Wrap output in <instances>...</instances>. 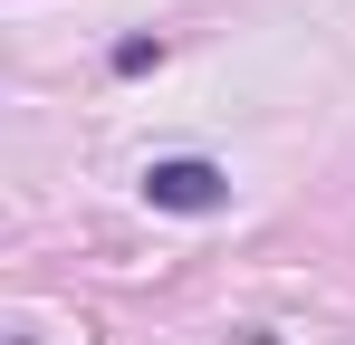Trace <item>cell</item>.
Returning <instances> with one entry per match:
<instances>
[{"label":"cell","mask_w":355,"mask_h":345,"mask_svg":"<svg viewBox=\"0 0 355 345\" xmlns=\"http://www.w3.org/2000/svg\"><path fill=\"white\" fill-rule=\"evenodd\" d=\"M154 57H164V39H116V57H106V67H116V77H144Z\"/></svg>","instance_id":"cell-2"},{"label":"cell","mask_w":355,"mask_h":345,"mask_svg":"<svg viewBox=\"0 0 355 345\" xmlns=\"http://www.w3.org/2000/svg\"><path fill=\"white\" fill-rule=\"evenodd\" d=\"M19 345H29V336H19Z\"/></svg>","instance_id":"cell-3"},{"label":"cell","mask_w":355,"mask_h":345,"mask_svg":"<svg viewBox=\"0 0 355 345\" xmlns=\"http://www.w3.org/2000/svg\"><path fill=\"white\" fill-rule=\"evenodd\" d=\"M144 202L154 211H221L231 202V172L211 163V154H154L144 163Z\"/></svg>","instance_id":"cell-1"}]
</instances>
